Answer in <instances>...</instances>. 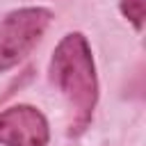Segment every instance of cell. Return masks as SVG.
Wrapping results in <instances>:
<instances>
[{"instance_id": "4", "label": "cell", "mask_w": 146, "mask_h": 146, "mask_svg": "<svg viewBox=\"0 0 146 146\" xmlns=\"http://www.w3.org/2000/svg\"><path fill=\"white\" fill-rule=\"evenodd\" d=\"M121 14L132 23V27L139 32L146 21V0H121Z\"/></svg>"}, {"instance_id": "2", "label": "cell", "mask_w": 146, "mask_h": 146, "mask_svg": "<svg viewBox=\"0 0 146 146\" xmlns=\"http://www.w3.org/2000/svg\"><path fill=\"white\" fill-rule=\"evenodd\" d=\"M52 11L48 7H21L0 18V73L18 66L43 39Z\"/></svg>"}, {"instance_id": "3", "label": "cell", "mask_w": 146, "mask_h": 146, "mask_svg": "<svg viewBox=\"0 0 146 146\" xmlns=\"http://www.w3.org/2000/svg\"><path fill=\"white\" fill-rule=\"evenodd\" d=\"M50 125L46 114L27 103L0 112V146H48Z\"/></svg>"}, {"instance_id": "1", "label": "cell", "mask_w": 146, "mask_h": 146, "mask_svg": "<svg viewBox=\"0 0 146 146\" xmlns=\"http://www.w3.org/2000/svg\"><path fill=\"white\" fill-rule=\"evenodd\" d=\"M48 78L52 87L64 96L71 107L68 135L78 137L87 130L98 105V75L91 55V46L82 32H68L55 46Z\"/></svg>"}]
</instances>
